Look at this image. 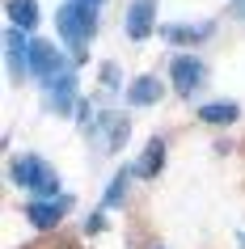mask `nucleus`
I'll return each mask as SVG.
<instances>
[{
	"mask_svg": "<svg viewBox=\"0 0 245 249\" xmlns=\"http://www.w3.org/2000/svg\"><path fill=\"white\" fill-rule=\"evenodd\" d=\"M169 76H173V89H178L182 97H190V93L207 80V68L199 64V55H173V64H169Z\"/></svg>",
	"mask_w": 245,
	"mask_h": 249,
	"instance_id": "4",
	"label": "nucleus"
},
{
	"mask_svg": "<svg viewBox=\"0 0 245 249\" xmlns=\"http://www.w3.org/2000/svg\"><path fill=\"white\" fill-rule=\"evenodd\" d=\"M68 207H72L68 195H59V198H30L26 203V220L34 224V228H55V224L68 215Z\"/></svg>",
	"mask_w": 245,
	"mask_h": 249,
	"instance_id": "5",
	"label": "nucleus"
},
{
	"mask_svg": "<svg viewBox=\"0 0 245 249\" xmlns=\"http://www.w3.org/2000/svg\"><path fill=\"white\" fill-rule=\"evenodd\" d=\"M47 89H51V110L55 114H72L76 110V76L72 72H59L55 80H47Z\"/></svg>",
	"mask_w": 245,
	"mask_h": 249,
	"instance_id": "7",
	"label": "nucleus"
},
{
	"mask_svg": "<svg viewBox=\"0 0 245 249\" xmlns=\"http://www.w3.org/2000/svg\"><path fill=\"white\" fill-rule=\"evenodd\" d=\"M127 182H131V173H127V169L114 173V182L106 186V203H102V207H118V203H123V195H127Z\"/></svg>",
	"mask_w": 245,
	"mask_h": 249,
	"instance_id": "13",
	"label": "nucleus"
},
{
	"mask_svg": "<svg viewBox=\"0 0 245 249\" xmlns=\"http://www.w3.org/2000/svg\"><path fill=\"white\" fill-rule=\"evenodd\" d=\"M4 13H9V21H13V30H34L38 26V0H9L4 4Z\"/></svg>",
	"mask_w": 245,
	"mask_h": 249,
	"instance_id": "11",
	"label": "nucleus"
},
{
	"mask_svg": "<svg viewBox=\"0 0 245 249\" xmlns=\"http://www.w3.org/2000/svg\"><path fill=\"white\" fill-rule=\"evenodd\" d=\"M161 165H165V140H148V148L140 152V160H135V178H156L161 173Z\"/></svg>",
	"mask_w": 245,
	"mask_h": 249,
	"instance_id": "9",
	"label": "nucleus"
},
{
	"mask_svg": "<svg viewBox=\"0 0 245 249\" xmlns=\"http://www.w3.org/2000/svg\"><path fill=\"white\" fill-rule=\"evenodd\" d=\"M241 118V106L237 102H207L199 106V123H211V127H228Z\"/></svg>",
	"mask_w": 245,
	"mask_h": 249,
	"instance_id": "8",
	"label": "nucleus"
},
{
	"mask_svg": "<svg viewBox=\"0 0 245 249\" xmlns=\"http://www.w3.org/2000/svg\"><path fill=\"white\" fill-rule=\"evenodd\" d=\"M232 13H237V17L245 21V0H232Z\"/></svg>",
	"mask_w": 245,
	"mask_h": 249,
	"instance_id": "15",
	"label": "nucleus"
},
{
	"mask_svg": "<svg viewBox=\"0 0 245 249\" xmlns=\"http://www.w3.org/2000/svg\"><path fill=\"white\" fill-rule=\"evenodd\" d=\"M211 34V21H203V26H165V38L169 42H199Z\"/></svg>",
	"mask_w": 245,
	"mask_h": 249,
	"instance_id": "12",
	"label": "nucleus"
},
{
	"mask_svg": "<svg viewBox=\"0 0 245 249\" xmlns=\"http://www.w3.org/2000/svg\"><path fill=\"white\" fill-rule=\"evenodd\" d=\"M152 26H156V0H131V9H127V38L131 42L148 38Z\"/></svg>",
	"mask_w": 245,
	"mask_h": 249,
	"instance_id": "6",
	"label": "nucleus"
},
{
	"mask_svg": "<svg viewBox=\"0 0 245 249\" xmlns=\"http://www.w3.org/2000/svg\"><path fill=\"white\" fill-rule=\"evenodd\" d=\"M21 68H26L30 76H38V80H55L59 72H68V68H64V55L55 51L51 42H30Z\"/></svg>",
	"mask_w": 245,
	"mask_h": 249,
	"instance_id": "3",
	"label": "nucleus"
},
{
	"mask_svg": "<svg viewBox=\"0 0 245 249\" xmlns=\"http://www.w3.org/2000/svg\"><path fill=\"white\" fill-rule=\"evenodd\" d=\"M102 228H106V211H93L85 220V232H102Z\"/></svg>",
	"mask_w": 245,
	"mask_h": 249,
	"instance_id": "14",
	"label": "nucleus"
},
{
	"mask_svg": "<svg viewBox=\"0 0 245 249\" xmlns=\"http://www.w3.org/2000/svg\"><path fill=\"white\" fill-rule=\"evenodd\" d=\"M13 182L21 190H34V198H59V178H55V169L42 157H17Z\"/></svg>",
	"mask_w": 245,
	"mask_h": 249,
	"instance_id": "2",
	"label": "nucleus"
},
{
	"mask_svg": "<svg viewBox=\"0 0 245 249\" xmlns=\"http://www.w3.org/2000/svg\"><path fill=\"white\" fill-rule=\"evenodd\" d=\"M76 4H85V9H102V0H76Z\"/></svg>",
	"mask_w": 245,
	"mask_h": 249,
	"instance_id": "16",
	"label": "nucleus"
},
{
	"mask_svg": "<svg viewBox=\"0 0 245 249\" xmlns=\"http://www.w3.org/2000/svg\"><path fill=\"white\" fill-rule=\"evenodd\" d=\"M161 93H165V89H161V80H156V76H135L127 85V102L131 106H152V102H161Z\"/></svg>",
	"mask_w": 245,
	"mask_h": 249,
	"instance_id": "10",
	"label": "nucleus"
},
{
	"mask_svg": "<svg viewBox=\"0 0 245 249\" xmlns=\"http://www.w3.org/2000/svg\"><path fill=\"white\" fill-rule=\"evenodd\" d=\"M55 26H59L64 42H72L76 59H85V42H89V34H97V9H85L76 0H68V4H59V13H55Z\"/></svg>",
	"mask_w": 245,
	"mask_h": 249,
	"instance_id": "1",
	"label": "nucleus"
}]
</instances>
